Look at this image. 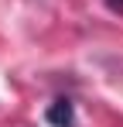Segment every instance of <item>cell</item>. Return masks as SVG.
<instances>
[{"instance_id": "obj_1", "label": "cell", "mask_w": 123, "mask_h": 127, "mask_svg": "<svg viewBox=\"0 0 123 127\" xmlns=\"http://www.w3.org/2000/svg\"><path fill=\"white\" fill-rule=\"evenodd\" d=\"M44 120L51 127H75V103H72L68 96H58L55 103H48Z\"/></svg>"}, {"instance_id": "obj_2", "label": "cell", "mask_w": 123, "mask_h": 127, "mask_svg": "<svg viewBox=\"0 0 123 127\" xmlns=\"http://www.w3.org/2000/svg\"><path fill=\"white\" fill-rule=\"evenodd\" d=\"M106 7H109L113 14H123V0H106Z\"/></svg>"}]
</instances>
